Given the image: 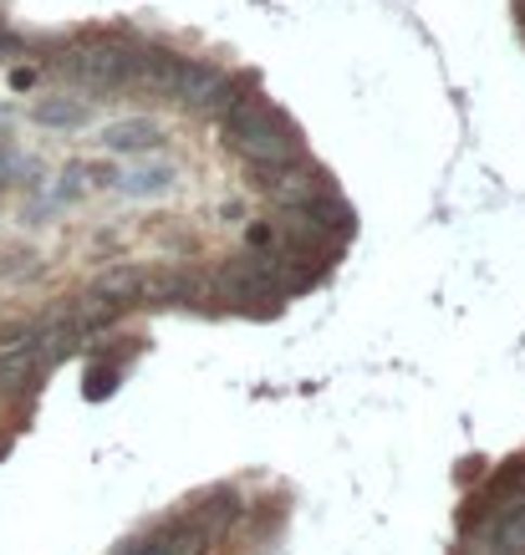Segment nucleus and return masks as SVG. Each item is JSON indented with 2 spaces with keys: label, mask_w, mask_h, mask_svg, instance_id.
Masks as SVG:
<instances>
[{
  "label": "nucleus",
  "mask_w": 525,
  "mask_h": 555,
  "mask_svg": "<svg viewBox=\"0 0 525 555\" xmlns=\"http://www.w3.org/2000/svg\"><path fill=\"white\" fill-rule=\"evenodd\" d=\"M521 11H525V0H521Z\"/></svg>",
  "instance_id": "nucleus-13"
},
{
  "label": "nucleus",
  "mask_w": 525,
  "mask_h": 555,
  "mask_svg": "<svg viewBox=\"0 0 525 555\" xmlns=\"http://www.w3.org/2000/svg\"><path fill=\"white\" fill-rule=\"evenodd\" d=\"M164 143V133H158V122L149 118H128V122H113L107 133H102V149L107 153H149Z\"/></svg>",
  "instance_id": "nucleus-4"
},
{
  "label": "nucleus",
  "mask_w": 525,
  "mask_h": 555,
  "mask_svg": "<svg viewBox=\"0 0 525 555\" xmlns=\"http://www.w3.org/2000/svg\"><path fill=\"white\" fill-rule=\"evenodd\" d=\"M36 82V72H26V67H21V72H11V87H21V92H26V87H31Z\"/></svg>",
  "instance_id": "nucleus-12"
},
{
  "label": "nucleus",
  "mask_w": 525,
  "mask_h": 555,
  "mask_svg": "<svg viewBox=\"0 0 525 555\" xmlns=\"http://www.w3.org/2000/svg\"><path fill=\"white\" fill-rule=\"evenodd\" d=\"M495 551L500 555H525V505L510 509L505 520H500V530H495Z\"/></svg>",
  "instance_id": "nucleus-9"
},
{
  "label": "nucleus",
  "mask_w": 525,
  "mask_h": 555,
  "mask_svg": "<svg viewBox=\"0 0 525 555\" xmlns=\"http://www.w3.org/2000/svg\"><path fill=\"white\" fill-rule=\"evenodd\" d=\"M143 291H149V296H164V301H184V296H194V281H189V275H158V281L143 275Z\"/></svg>",
  "instance_id": "nucleus-10"
},
{
  "label": "nucleus",
  "mask_w": 525,
  "mask_h": 555,
  "mask_svg": "<svg viewBox=\"0 0 525 555\" xmlns=\"http://www.w3.org/2000/svg\"><path fill=\"white\" fill-rule=\"evenodd\" d=\"M123 194H164L174 184V169L169 164H158V169H138V173H118Z\"/></svg>",
  "instance_id": "nucleus-8"
},
{
  "label": "nucleus",
  "mask_w": 525,
  "mask_h": 555,
  "mask_svg": "<svg viewBox=\"0 0 525 555\" xmlns=\"http://www.w3.org/2000/svg\"><path fill=\"white\" fill-rule=\"evenodd\" d=\"M225 143H230L245 164H255V169H286V164H302V143H296V133L276 118L271 107L255 113L251 122H240L235 133H225Z\"/></svg>",
  "instance_id": "nucleus-2"
},
{
  "label": "nucleus",
  "mask_w": 525,
  "mask_h": 555,
  "mask_svg": "<svg viewBox=\"0 0 525 555\" xmlns=\"http://www.w3.org/2000/svg\"><path fill=\"white\" fill-rule=\"evenodd\" d=\"M240 515V500L235 494H215V500H204L200 509H194V525H200L204 535H220L225 525Z\"/></svg>",
  "instance_id": "nucleus-7"
},
{
  "label": "nucleus",
  "mask_w": 525,
  "mask_h": 555,
  "mask_svg": "<svg viewBox=\"0 0 525 555\" xmlns=\"http://www.w3.org/2000/svg\"><path fill=\"white\" fill-rule=\"evenodd\" d=\"M51 67L87 87H128L138 72V51L118 47V41H82V47L62 51Z\"/></svg>",
  "instance_id": "nucleus-1"
},
{
  "label": "nucleus",
  "mask_w": 525,
  "mask_h": 555,
  "mask_svg": "<svg viewBox=\"0 0 525 555\" xmlns=\"http://www.w3.org/2000/svg\"><path fill=\"white\" fill-rule=\"evenodd\" d=\"M31 118L41 128H82V122H92V107L77 98H41L31 107Z\"/></svg>",
  "instance_id": "nucleus-5"
},
{
  "label": "nucleus",
  "mask_w": 525,
  "mask_h": 555,
  "mask_svg": "<svg viewBox=\"0 0 525 555\" xmlns=\"http://www.w3.org/2000/svg\"><path fill=\"white\" fill-rule=\"evenodd\" d=\"M102 392H113V372H92L87 377V398H102Z\"/></svg>",
  "instance_id": "nucleus-11"
},
{
  "label": "nucleus",
  "mask_w": 525,
  "mask_h": 555,
  "mask_svg": "<svg viewBox=\"0 0 525 555\" xmlns=\"http://www.w3.org/2000/svg\"><path fill=\"white\" fill-rule=\"evenodd\" d=\"M291 209H302V215L311 219V224H317V230H322L326 240L353 235V224H357V219H353V209H347V204H342V199H332L326 189H322V194H311V199H306V204H291Z\"/></svg>",
  "instance_id": "nucleus-3"
},
{
  "label": "nucleus",
  "mask_w": 525,
  "mask_h": 555,
  "mask_svg": "<svg viewBox=\"0 0 525 555\" xmlns=\"http://www.w3.org/2000/svg\"><path fill=\"white\" fill-rule=\"evenodd\" d=\"M92 296L98 301H128V296H143V270L138 266H113L98 275V286H92Z\"/></svg>",
  "instance_id": "nucleus-6"
}]
</instances>
